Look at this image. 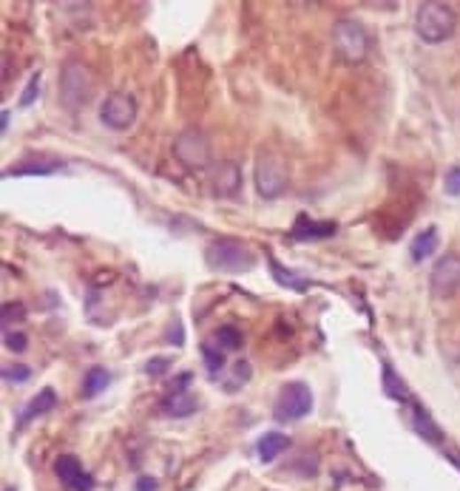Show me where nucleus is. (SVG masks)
Here are the masks:
<instances>
[{
	"label": "nucleus",
	"mask_w": 460,
	"mask_h": 491,
	"mask_svg": "<svg viewBox=\"0 0 460 491\" xmlns=\"http://www.w3.org/2000/svg\"><path fill=\"white\" fill-rule=\"evenodd\" d=\"M4 491H18V488H15V486H6Z\"/></svg>",
	"instance_id": "obj_34"
},
{
	"label": "nucleus",
	"mask_w": 460,
	"mask_h": 491,
	"mask_svg": "<svg viewBox=\"0 0 460 491\" xmlns=\"http://www.w3.org/2000/svg\"><path fill=\"white\" fill-rule=\"evenodd\" d=\"M233 372H236V384H247V381H250V363H247V361L236 363Z\"/></svg>",
	"instance_id": "obj_31"
},
{
	"label": "nucleus",
	"mask_w": 460,
	"mask_h": 491,
	"mask_svg": "<svg viewBox=\"0 0 460 491\" xmlns=\"http://www.w3.org/2000/svg\"><path fill=\"white\" fill-rule=\"evenodd\" d=\"M211 136L202 129H185L174 139V157L188 171H202V168L211 165Z\"/></svg>",
	"instance_id": "obj_7"
},
{
	"label": "nucleus",
	"mask_w": 460,
	"mask_h": 491,
	"mask_svg": "<svg viewBox=\"0 0 460 491\" xmlns=\"http://www.w3.org/2000/svg\"><path fill=\"white\" fill-rule=\"evenodd\" d=\"M174 330H176V332H168V341H174L176 347H183V341H185V335H183V324H179V321H176Z\"/></svg>",
	"instance_id": "obj_32"
},
{
	"label": "nucleus",
	"mask_w": 460,
	"mask_h": 491,
	"mask_svg": "<svg viewBox=\"0 0 460 491\" xmlns=\"http://www.w3.org/2000/svg\"><path fill=\"white\" fill-rule=\"evenodd\" d=\"M253 179H256V191L261 199H276V196H282L287 188V179H290L287 162L278 157L276 151H261L256 157Z\"/></svg>",
	"instance_id": "obj_6"
},
{
	"label": "nucleus",
	"mask_w": 460,
	"mask_h": 491,
	"mask_svg": "<svg viewBox=\"0 0 460 491\" xmlns=\"http://www.w3.org/2000/svg\"><path fill=\"white\" fill-rule=\"evenodd\" d=\"M457 29V12L449 4H438V0H429V4L417 6L415 15V35L429 46L446 43Z\"/></svg>",
	"instance_id": "obj_2"
},
{
	"label": "nucleus",
	"mask_w": 460,
	"mask_h": 491,
	"mask_svg": "<svg viewBox=\"0 0 460 491\" xmlns=\"http://www.w3.org/2000/svg\"><path fill=\"white\" fill-rule=\"evenodd\" d=\"M435 250H438V228L435 224H429L426 230H421L412 238L409 256H412V261H424V259H429L432 253H435Z\"/></svg>",
	"instance_id": "obj_20"
},
{
	"label": "nucleus",
	"mask_w": 460,
	"mask_h": 491,
	"mask_svg": "<svg viewBox=\"0 0 460 491\" xmlns=\"http://www.w3.org/2000/svg\"><path fill=\"white\" fill-rule=\"evenodd\" d=\"M37 94H40V72H35L32 77H29V82H26V89H23V94H20V108H29V105H35V100H37Z\"/></svg>",
	"instance_id": "obj_25"
},
{
	"label": "nucleus",
	"mask_w": 460,
	"mask_h": 491,
	"mask_svg": "<svg viewBox=\"0 0 460 491\" xmlns=\"http://www.w3.org/2000/svg\"><path fill=\"white\" fill-rule=\"evenodd\" d=\"M313 412V389L304 381H287L278 389V398L273 403L276 424H292Z\"/></svg>",
	"instance_id": "obj_4"
},
{
	"label": "nucleus",
	"mask_w": 460,
	"mask_h": 491,
	"mask_svg": "<svg viewBox=\"0 0 460 491\" xmlns=\"http://www.w3.org/2000/svg\"><path fill=\"white\" fill-rule=\"evenodd\" d=\"M409 420H412V429L421 434L426 443H432V446L443 443V432H441V426L435 424V420H432V415L426 412L424 403H417V401L409 403Z\"/></svg>",
	"instance_id": "obj_13"
},
{
	"label": "nucleus",
	"mask_w": 460,
	"mask_h": 491,
	"mask_svg": "<svg viewBox=\"0 0 460 491\" xmlns=\"http://www.w3.org/2000/svg\"><path fill=\"white\" fill-rule=\"evenodd\" d=\"M134 491H157V477H136V483H134Z\"/></svg>",
	"instance_id": "obj_30"
},
{
	"label": "nucleus",
	"mask_w": 460,
	"mask_h": 491,
	"mask_svg": "<svg viewBox=\"0 0 460 491\" xmlns=\"http://www.w3.org/2000/svg\"><path fill=\"white\" fill-rule=\"evenodd\" d=\"M429 290L435 299H452L460 290V256L446 253L435 261L429 276Z\"/></svg>",
	"instance_id": "obj_9"
},
{
	"label": "nucleus",
	"mask_w": 460,
	"mask_h": 491,
	"mask_svg": "<svg viewBox=\"0 0 460 491\" xmlns=\"http://www.w3.org/2000/svg\"><path fill=\"white\" fill-rule=\"evenodd\" d=\"M162 409L171 417H188L199 409V401L191 392H168V398L162 401Z\"/></svg>",
	"instance_id": "obj_17"
},
{
	"label": "nucleus",
	"mask_w": 460,
	"mask_h": 491,
	"mask_svg": "<svg viewBox=\"0 0 460 491\" xmlns=\"http://www.w3.org/2000/svg\"><path fill=\"white\" fill-rule=\"evenodd\" d=\"M336 233H339L336 222H316L307 214H299L296 222H292L290 238H296V242H324V238H332Z\"/></svg>",
	"instance_id": "obj_12"
},
{
	"label": "nucleus",
	"mask_w": 460,
	"mask_h": 491,
	"mask_svg": "<svg viewBox=\"0 0 460 491\" xmlns=\"http://www.w3.org/2000/svg\"><path fill=\"white\" fill-rule=\"evenodd\" d=\"M58 94H60V103L68 111H77L82 108L94 94V74L86 63L80 60H68L60 68V80H58Z\"/></svg>",
	"instance_id": "obj_3"
},
{
	"label": "nucleus",
	"mask_w": 460,
	"mask_h": 491,
	"mask_svg": "<svg viewBox=\"0 0 460 491\" xmlns=\"http://www.w3.org/2000/svg\"><path fill=\"white\" fill-rule=\"evenodd\" d=\"M32 378V367L26 363H15V367H4V381L9 384H26Z\"/></svg>",
	"instance_id": "obj_26"
},
{
	"label": "nucleus",
	"mask_w": 460,
	"mask_h": 491,
	"mask_svg": "<svg viewBox=\"0 0 460 491\" xmlns=\"http://www.w3.org/2000/svg\"><path fill=\"white\" fill-rule=\"evenodd\" d=\"M54 406H58V392H54L51 386H46V389H40L37 395L23 406V412H20V417H18V426L23 429V426H29L35 417H43V415H49Z\"/></svg>",
	"instance_id": "obj_14"
},
{
	"label": "nucleus",
	"mask_w": 460,
	"mask_h": 491,
	"mask_svg": "<svg viewBox=\"0 0 460 491\" xmlns=\"http://www.w3.org/2000/svg\"><path fill=\"white\" fill-rule=\"evenodd\" d=\"M205 264L216 273L242 276L256 268V253L247 245H242L239 238H214L205 247Z\"/></svg>",
	"instance_id": "obj_1"
},
{
	"label": "nucleus",
	"mask_w": 460,
	"mask_h": 491,
	"mask_svg": "<svg viewBox=\"0 0 460 491\" xmlns=\"http://www.w3.org/2000/svg\"><path fill=\"white\" fill-rule=\"evenodd\" d=\"M63 168H66L63 160H32V162H20V165L6 168L4 179H9V176H49V174L63 171Z\"/></svg>",
	"instance_id": "obj_16"
},
{
	"label": "nucleus",
	"mask_w": 460,
	"mask_h": 491,
	"mask_svg": "<svg viewBox=\"0 0 460 491\" xmlns=\"http://www.w3.org/2000/svg\"><path fill=\"white\" fill-rule=\"evenodd\" d=\"M168 370H171V358H151V361L145 363V372H148V375H153V378L165 375Z\"/></svg>",
	"instance_id": "obj_29"
},
{
	"label": "nucleus",
	"mask_w": 460,
	"mask_h": 491,
	"mask_svg": "<svg viewBox=\"0 0 460 491\" xmlns=\"http://www.w3.org/2000/svg\"><path fill=\"white\" fill-rule=\"evenodd\" d=\"M290 448V438L282 432H268V434H261L259 438V446H256V452H259V460L261 463H273L282 452H287Z\"/></svg>",
	"instance_id": "obj_18"
},
{
	"label": "nucleus",
	"mask_w": 460,
	"mask_h": 491,
	"mask_svg": "<svg viewBox=\"0 0 460 491\" xmlns=\"http://www.w3.org/2000/svg\"><path fill=\"white\" fill-rule=\"evenodd\" d=\"M9 120H12V114H9V111H4V117H0V122H4V125H0V131H4V134L9 129Z\"/></svg>",
	"instance_id": "obj_33"
},
{
	"label": "nucleus",
	"mask_w": 460,
	"mask_h": 491,
	"mask_svg": "<svg viewBox=\"0 0 460 491\" xmlns=\"http://www.w3.org/2000/svg\"><path fill=\"white\" fill-rule=\"evenodd\" d=\"M332 49L344 63H361L367 58L370 37L367 29L353 18H341L332 23Z\"/></svg>",
	"instance_id": "obj_5"
},
{
	"label": "nucleus",
	"mask_w": 460,
	"mask_h": 491,
	"mask_svg": "<svg viewBox=\"0 0 460 491\" xmlns=\"http://www.w3.org/2000/svg\"><path fill=\"white\" fill-rule=\"evenodd\" d=\"M111 384V372L105 367H91L86 375H82V384H80V398L82 401H91L97 398L100 392Z\"/></svg>",
	"instance_id": "obj_19"
},
{
	"label": "nucleus",
	"mask_w": 460,
	"mask_h": 491,
	"mask_svg": "<svg viewBox=\"0 0 460 491\" xmlns=\"http://www.w3.org/2000/svg\"><path fill=\"white\" fill-rule=\"evenodd\" d=\"M100 122L111 131H129L136 122V100L122 91L108 94L100 105Z\"/></svg>",
	"instance_id": "obj_8"
},
{
	"label": "nucleus",
	"mask_w": 460,
	"mask_h": 491,
	"mask_svg": "<svg viewBox=\"0 0 460 491\" xmlns=\"http://www.w3.org/2000/svg\"><path fill=\"white\" fill-rule=\"evenodd\" d=\"M54 474H58V480L66 491H91L94 488L91 472L82 469L80 457L74 455H60L54 460Z\"/></svg>",
	"instance_id": "obj_10"
},
{
	"label": "nucleus",
	"mask_w": 460,
	"mask_h": 491,
	"mask_svg": "<svg viewBox=\"0 0 460 491\" xmlns=\"http://www.w3.org/2000/svg\"><path fill=\"white\" fill-rule=\"evenodd\" d=\"M4 344L12 353H23V349L29 347V339H26L20 330H4Z\"/></svg>",
	"instance_id": "obj_27"
},
{
	"label": "nucleus",
	"mask_w": 460,
	"mask_h": 491,
	"mask_svg": "<svg viewBox=\"0 0 460 491\" xmlns=\"http://www.w3.org/2000/svg\"><path fill=\"white\" fill-rule=\"evenodd\" d=\"M214 344L219 349H225V353H236V349H242L245 344V335L239 327H233V324H225V327H219L214 332Z\"/></svg>",
	"instance_id": "obj_22"
},
{
	"label": "nucleus",
	"mask_w": 460,
	"mask_h": 491,
	"mask_svg": "<svg viewBox=\"0 0 460 491\" xmlns=\"http://www.w3.org/2000/svg\"><path fill=\"white\" fill-rule=\"evenodd\" d=\"M268 268H270V273L276 278V284H282V287H287L292 292H307V290H310V282H307L304 276L292 273V270H285L273 256H268Z\"/></svg>",
	"instance_id": "obj_21"
},
{
	"label": "nucleus",
	"mask_w": 460,
	"mask_h": 491,
	"mask_svg": "<svg viewBox=\"0 0 460 491\" xmlns=\"http://www.w3.org/2000/svg\"><path fill=\"white\" fill-rule=\"evenodd\" d=\"M0 318H4V330H12V321L26 318V307L20 301H6L0 307Z\"/></svg>",
	"instance_id": "obj_24"
},
{
	"label": "nucleus",
	"mask_w": 460,
	"mask_h": 491,
	"mask_svg": "<svg viewBox=\"0 0 460 491\" xmlns=\"http://www.w3.org/2000/svg\"><path fill=\"white\" fill-rule=\"evenodd\" d=\"M211 185H214V193L219 196V199H236V196L242 193V168L233 160L214 165Z\"/></svg>",
	"instance_id": "obj_11"
},
{
	"label": "nucleus",
	"mask_w": 460,
	"mask_h": 491,
	"mask_svg": "<svg viewBox=\"0 0 460 491\" xmlns=\"http://www.w3.org/2000/svg\"><path fill=\"white\" fill-rule=\"evenodd\" d=\"M381 386H384V395L395 403H412V395H409V386L403 384V378L395 372L393 363H381Z\"/></svg>",
	"instance_id": "obj_15"
},
{
	"label": "nucleus",
	"mask_w": 460,
	"mask_h": 491,
	"mask_svg": "<svg viewBox=\"0 0 460 491\" xmlns=\"http://www.w3.org/2000/svg\"><path fill=\"white\" fill-rule=\"evenodd\" d=\"M443 188L449 196H460V168H449V171H446Z\"/></svg>",
	"instance_id": "obj_28"
},
{
	"label": "nucleus",
	"mask_w": 460,
	"mask_h": 491,
	"mask_svg": "<svg viewBox=\"0 0 460 491\" xmlns=\"http://www.w3.org/2000/svg\"><path fill=\"white\" fill-rule=\"evenodd\" d=\"M202 361H205L207 372H211V378H219V372L225 370V363H228L225 353H222L219 347H214L211 341H205V344H202Z\"/></svg>",
	"instance_id": "obj_23"
}]
</instances>
